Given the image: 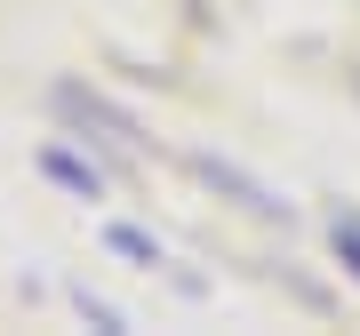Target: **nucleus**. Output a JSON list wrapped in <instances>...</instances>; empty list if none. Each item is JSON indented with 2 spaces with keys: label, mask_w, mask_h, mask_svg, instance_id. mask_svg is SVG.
Returning a JSON list of instances; mask_svg holds the SVG:
<instances>
[{
  "label": "nucleus",
  "mask_w": 360,
  "mask_h": 336,
  "mask_svg": "<svg viewBox=\"0 0 360 336\" xmlns=\"http://www.w3.org/2000/svg\"><path fill=\"white\" fill-rule=\"evenodd\" d=\"M40 168H49V176H56V184H72V193H80V200H96V193H104V176H96V168H89V160H72V153H65V144H40Z\"/></svg>",
  "instance_id": "nucleus-1"
},
{
  "label": "nucleus",
  "mask_w": 360,
  "mask_h": 336,
  "mask_svg": "<svg viewBox=\"0 0 360 336\" xmlns=\"http://www.w3.org/2000/svg\"><path fill=\"white\" fill-rule=\"evenodd\" d=\"M104 240H112L120 257H136V264H160V248L144 240V233H129V224H112V233H104Z\"/></svg>",
  "instance_id": "nucleus-2"
}]
</instances>
